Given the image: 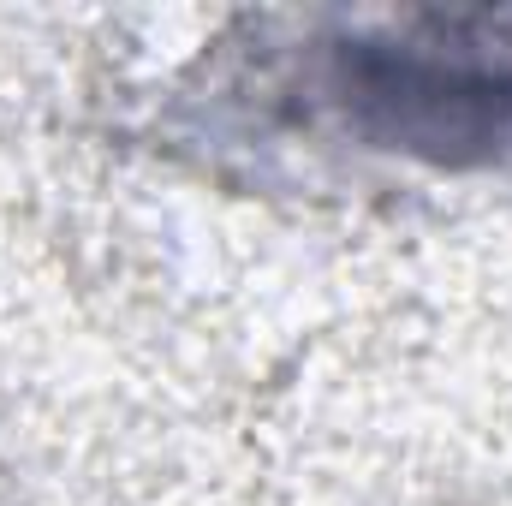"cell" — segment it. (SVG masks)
Listing matches in <instances>:
<instances>
[{
	"label": "cell",
	"instance_id": "6da1fadb",
	"mask_svg": "<svg viewBox=\"0 0 512 506\" xmlns=\"http://www.w3.org/2000/svg\"><path fill=\"white\" fill-rule=\"evenodd\" d=\"M328 96L370 143L429 161L512 155V42L441 24L429 36H352L328 54Z\"/></svg>",
	"mask_w": 512,
	"mask_h": 506
}]
</instances>
